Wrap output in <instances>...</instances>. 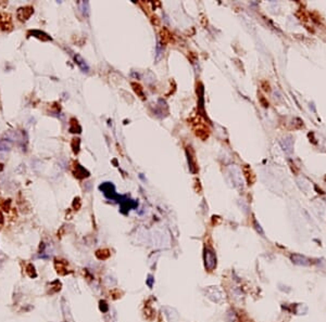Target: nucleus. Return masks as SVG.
I'll list each match as a JSON object with an SVG mask.
<instances>
[{
	"label": "nucleus",
	"instance_id": "5",
	"mask_svg": "<svg viewBox=\"0 0 326 322\" xmlns=\"http://www.w3.org/2000/svg\"><path fill=\"white\" fill-rule=\"evenodd\" d=\"M74 59H75L76 63H77L78 65H80V69H82V70H84V71H85V70H86V71H87V70H88V65H87V64H86V62H85L84 60L82 59V57H80V55L76 54L75 57H74Z\"/></svg>",
	"mask_w": 326,
	"mask_h": 322
},
{
	"label": "nucleus",
	"instance_id": "6",
	"mask_svg": "<svg viewBox=\"0 0 326 322\" xmlns=\"http://www.w3.org/2000/svg\"><path fill=\"white\" fill-rule=\"evenodd\" d=\"M96 256H97L99 259H106L110 256V253H109V251H106V249H99V251H97V253H96Z\"/></svg>",
	"mask_w": 326,
	"mask_h": 322
},
{
	"label": "nucleus",
	"instance_id": "8",
	"mask_svg": "<svg viewBox=\"0 0 326 322\" xmlns=\"http://www.w3.org/2000/svg\"><path fill=\"white\" fill-rule=\"evenodd\" d=\"M10 146H11V144H10L9 142H7V141H1V142H0V150H1V151L9 150Z\"/></svg>",
	"mask_w": 326,
	"mask_h": 322
},
{
	"label": "nucleus",
	"instance_id": "2",
	"mask_svg": "<svg viewBox=\"0 0 326 322\" xmlns=\"http://www.w3.org/2000/svg\"><path fill=\"white\" fill-rule=\"evenodd\" d=\"M34 12V8L33 7H22L18 10V18L20 19L21 21H26L27 19L31 18V15L33 14Z\"/></svg>",
	"mask_w": 326,
	"mask_h": 322
},
{
	"label": "nucleus",
	"instance_id": "9",
	"mask_svg": "<svg viewBox=\"0 0 326 322\" xmlns=\"http://www.w3.org/2000/svg\"><path fill=\"white\" fill-rule=\"evenodd\" d=\"M3 222V217L2 215H1V213H0V223H2Z\"/></svg>",
	"mask_w": 326,
	"mask_h": 322
},
{
	"label": "nucleus",
	"instance_id": "4",
	"mask_svg": "<svg viewBox=\"0 0 326 322\" xmlns=\"http://www.w3.org/2000/svg\"><path fill=\"white\" fill-rule=\"evenodd\" d=\"M29 34H32V35L34 36V37H37L39 38V39L44 40V41H46V40H51V37L50 36H48L46 33H44V32H40V31H31L29 32Z\"/></svg>",
	"mask_w": 326,
	"mask_h": 322
},
{
	"label": "nucleus",
	"instance_id": "1",
	"mask_svg": "<svg viewBox=\"0 0 326 322\" xmlns=\"http://www.w3.org/2000/svg\"><path fill=\"white\" fill-rule=\"evenodd\" d=\"M204 261H206V268H208V270H213L216 267V257H215V254L212 249H206Z\"/></svg>",
	"mask_w": 326,
	"mask_h": 322
},
{
	"label": "nucleus",
	"instance_id": "3",
	"mask_svg": "<svg viewBox=\"0 0 326 322\" xmlns=\"http://www.w3.org/2000/svg\"><path fill=\"white\" fill-rule=\"evenodd\" d=\"M290 261H293V264L298 266H309L310 265V261L306 258V256L300 255V254H293L290 256Z\"/></svg>",
	"mask_w": 326,
	"mask_h": 322
},
{
	"label": "nucleus",
	"instance_id": "7",
	"mask_svg": "<svg viewBox=\"0 0 326 322\" xmlns=\"http://www.w3.org/2000/svg\"><path fill=\"white\" fill-rule=\"evenodd\" d=\"M26 272H27V274H28V276L31 277V278H35V277L37 276V273H36V271H35V267H34L33 265H28V266H27Z\"/></svg>",
	"mask_w": 326,
	"mask_h": 322
}]
</instances>
